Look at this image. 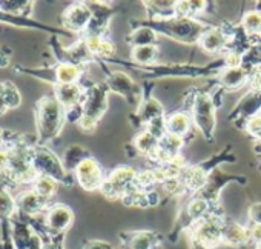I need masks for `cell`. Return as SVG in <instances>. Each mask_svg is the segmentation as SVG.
I'll use <instances>...</instances> for the list:
<instances>
[{"label": "cell", "instance_id": "5bb4252c", "mask_svg": "<svg viewBox=\"0 0 261 249\" xmlns=\"http://www.w3.org/2000/svg\"><path fill=\"white\" fill-rule=\"evenodd\" d=\"M82 97V89L77 83L71 85H57L56 86V98L63 108H74L77 106Z\"/></svg>", "mask_w": 261, "mask_h": 249}, {"label": "cell", "instance_id": "60d3db41", "mask_svg": "<svg viewBox=\"0 0 261 249\" xmlns=\"http://www.w3.org/2000/svg\"><path fill=\"white\" fill-rule=\"evenodd\" d=\"M8 111V106L5 103V97H4V83H0V115L5 114Z\"/></svg>", "mask_w": 261, "mask_h": 249}, {"label": "cell", "instance_id": "5b68a950", "mask_svg": "<svg viewBox=\"0 0 261 249\" xmlns=\"http://www.w3.org/2000/svg\"><path fill=\"white\" fill-rule=\"evenodd\" d=\"M192 237L206 249L215 247L223 243V223L218 218H201L194 226Z\"/></svg>", "mask_w": 261, "mask_h": 249}, {"label": "cell", "instance_id": "d590c367", "mask_svg": "<svg viewBox=\"0 0 261 249\" xmlns=\"http://www.w3.org/2000/svg\"><path fill=\"white\" fill-rule=\"evenodd\" d=\"M249 215H250V218H252V221L255 225H261V203L253 205L249 209Z\"/></svg>", "mask_w": 261, "mask_h": 249}, {"label": "cell", "instance_id": "ba28073f", "mask_svg": "<svg viewBox=\"0 0 261 249\" xmlns=\"http://www.w3.org/2000/svg\"><path fill=\"white\" fill-rule=\"evenodd\" d=\"M74 171H75V179L79 185L85 191H95L103 186L101 169H100V165L94 159L91 157L85 159Z\"/></svg>", "mask_w": 261, "mask_h": 249}, {"label": "cell", "instance_id": "8d00e7d4", "mask_svg": "<svg viewBox=\"0 0 261 249\" xmlns=\"http://www.w3.org/2000/svg\"><path fill=\"white\" fill-rule=\"evenodd\" d=\"M83 249H112V246L109 243H106V241L92 240V241H88Z\"/></svg>", "mask_w": 261, "mask_h": 249}, {"label": "cell", "instance_id": "9a60e30c", "mask_svg": "<svg viewBox=\"0 0 261 249\" xmlns=\"http://www.w3.org/2000/svg\"><path fill=\"white\" fill-rule=\"evenodd\" d=\"M249 232L235 223H227L223 225V243L229 246H241L249 240Z\"/></svg>", "mask_w": 261, "mask_h": 249}, {"label": "cell", "instance_id": "6da1fadb", "mask_svg": "<svg viewBox=\"0 0 261 249\" xmlns=\"http://www.w3.org/2000/svg\"><path fill=\"white\" fill-rule=\"evenodd\" d=\"M37 133L40 142L53 140L59 136L65 123V109L53 95L42 97L36 105Z\"/></svg>", "mask_w": 261, "mask_h": 249}, {"label": "cell", "instance_id": "277c9868", "mask_svg": "<svg viewBox=\"0 0 261 249\" xmlns=\"http://www.w3.org/2000/svg\"><path fill=\"white\" fill-rule=\"evenodd\" d=\"M33 166L39 172V176L49 177L56 182H66L68 174L63 162L48 148H36L33 150Z\"/></svg>", "mask_w": 261, "mask_h": 249}, {"label": "cell", "instance_id": "44dd1931", "mask_svg": "<svg viewBox=\"0 0 261 249\" xmlns=\"http://www.w3.org/2000/svg\"><path fill=\"white\" fill-rule=\"evenodd\" d=\"M226 43V37L221 31L218 30H212V31H206L201 36V46L209 51V53H215L218 49H221Z\"/></svg>", "mask_w": 261, "mask_h": 249}, {"label": "cell", "instance_id": "4dcf8cb0", "mask_svg": "<svg viewBox=\"0 0 261 249\" xmlns=\"http://www.w3.org/2000/svg\"><path fill=\"white\" fill-rule=\"evenodd\" d=\"M155 56H157V48H155L154 45L137 46V48H134V51H133V57H134L137 62L143 63V65L151 63V62L155 59Z\"/></svg>", "mask_w": 261, "mask_h": 249}, {"label": "cell", "instance_id": "f35d334b", "mask_svg": "<svg viewBox=\"0 0 261 249\" xmlns=\"http://www.w3.org/2000/svg\"><path fill=\"white\" fill-rule=\"evenodd\" d=\"M2 249H16L11 240V234L7 235V225L4 223V247Z\"/></svg>", "mask_w": 261, "mask_h": 249}, {"label": "cell", "instance_id": "7bdbcfd3", "mask_svg": "<svg viewBox=\"0 0 261 249\" xmlns=\"http://www.w3.org/2000/svg\"><path fill=\"white\" fill-rule=\"evenodd\" d=\"M255 249H261V243H256V247Z\"/></svg>", "mask_w": 261, "mask_h": 249}, {"label": "cell", "instance_id": "ac0fdd59", "mask_svg": "<svg viewBox=\"0 0 261 249\" xmlns=\"http://www.w3.org/2000/svg\"><path fill=\"white\" fill-rule=\"evenodd\" d=\"M17 212V200L8 189L0 188V221H8Z\"/></svg>", "mask_w": 261, "mask_h": 249}, {"label": "cell", "instance_id": "e575fe53", "mask_svg": "<svg viewBox=\"0 0 261 249\" xmlns=\"http://www.w3.org/2000/svg\"><path fill=\"white\" fill-rule=\"evenodd\" d=\"M11 162V154L7 150L0 148V171H8Z\"/></svg>", "mask_w": 261, "mask_h": 249}, {"label": "cell", "instance_id": "30bf717a", "mask_svg": "<svg viewBox=\"0 0 261 249\" xmlns=\"http://www.w3.org/2000/svg\"><path fill=\"white\" fill-rule=\"evenodd\" d=\"M11 240L16 249H43L42 238L23 221H14L11 225Z\"/></svg>", "mask_w": 261, "mask_h": 249}, {"label": "cell", "instance_id": "484cf974", "mask_svg": "<svg viewBox=\"0 0 261 249\" xmlns=\"http://www.w3.org/2000/svg\"><path fill=\"white\" fill-rule=\"evenodd\" d=\"M162 114H163V108H162V105H160L157 100H154V98H149V100L145 103V106L142 108V111H140L142 120H143V121H149V123H151L152 120H155V118H160Z\"/></svg>", "mask_w": 261, "mask_h": 249}, {"label": "cell", "instance_id": "836d02e7", "mask_svg": "<svg viewBox=\"0 0 261 249\" xmlns=\"http://www.w3.org/2000/svg\"><path fill=\"white\" fill-rule=\"evenodd\" d=\"M247 130L250 134H253L255 137L261 139V114L253 115L249 121H247Z\"/></svg>", "mask_w": 261, "mask_h": 249}, {"label": "cell", "instance_id": "e0dca14e", "mask_svg": "<svg viewBox=\"0 0 261 249\" xmlns=\"http://www.w3.org/2000/svg\"><path fill=\"white\" fill-rule=\"evenodd\" d=\"M82 69L74 63H60L54 69V80L57 85H71L79 80Z\"/></svg>", "mask_w": 261, "mask_h": 249}, {"label": "cell", "instance_id": "d6986e66", "mask_svg": "<svg viewBox=\"0 0 261 249\" xmlns=\"http://www.w3.org/2000/svg\"><path fill=\"white\" fill-rule=\"evenodd\" d=\"M261 108V91H252L249 95H246L238 108H237V114H240L241 117L246 115H256V112Z\"/></svg>", "mask_w": 261, "mask_h": 249}, {"label": "cell", "instance_id": "d6a6232c", "mask_svg": "<svg viewBox=\"0 0 261 249\" xmlns=\"http://www.w3.org/2000/svg\"><path fill=\"white\" fill-rule=\"evenodd\" d=\"M244 30L250 34L261 33V13L258 11H249L243 19Z\"/></svg>", "mask_w": 261, "mask_h": 249}, {"label": "cell", "instance_id": "8992f818", "mask_svg": "<svg viewBox=\"0 0 261 249\" xmlns=\"http://www.w3.org/2000/svg\"><path fill=\"white\" fill-rule=\"evenodd\" d=\"M194 118L197 127L200 128L201 134L206 139L212 137L214 128H215V114H214V105L209 95L198 94L194 102Z\"/></svg>", "mask_w": 261, "mask_h": 249}, {"label": "cell", "instance_id": "7402d4cb", "mask_svg": "<svg viewBox=\"0 0 261 249\" xmlns=\"http://www.w3.org/2000/svg\"><path fill=\"white\" fill-rule=\"evenodd\" d=\"M247 71L243 68H226L221 74V83L227 88H238L244 83Z\"/></svg>", "mask_w": 261, "mask_h": 249}, {"label": "cell", "instance_id": "4fadbf2b", "mask_svg": "<svg viewBox=\"0 0 261 249\" xmlns=\"http://www.w3.org/2000/svg\"><path fill=\"white\" fill-rule=\"evenodd\" d=\"M46 202L48 200L36 191H27L17 198V212L23 215H36L45 208Z\"/></svg>", "mask_w": 261, "mask_h": 249}, {"label": "cell", "instance_id": "2e32d148", "mask_svg": "<svg viewBox=\"0 0 261 249\" xmlns=\"http://www.w3.org/2000/svg\"><path fill=\"white\" fill-rule=\"evenodd\" d=\"M180 146H181L180 137L168 134V136L160 139V143H159V146L155 150V154L160 156V159L163 162H169V160H172L175 157V154L178 153Z\"/></svg>", "mask_w": 261, "mask_h": 249}, {"label": "cell", "instance_id": "1f68e13d", "mask_svg": "<svg viewBox=\"0 0 261 249\" xmlns=\"http://www.w3.org/2000/svg\"><path fill=\"white\" fill-rule=\"evenodd\" d=\"M206 211H207V200H204L203 197L194 198L189 203V206H188V215L192 220H201V218H204L203 215L206 214Z\"/></svg>", "mask_w": 261, "mask_h": 249}, {"label": "cell", "instance_id": "7a4b0ae2", "mask_svg": "<svg viewBox=\"0 0 261 249\" xmlns=\"http://www.w3.org/2000/svg\"><path fill=\"white\" fill-rule=\"evenodd\" d=\"M106 95H108V88L105 85H95L88 91L85 103L82 106L83 114L82 118L79 120L80 128H83L85 131H92L95 128L98 118L103 115L108 105Z\"/></svg>", "mask_w": 261, "mask_h": 249}, {"label": "cell", "instance_id": "7c38bea8", "mask_svg": "<svg viewBox=\"0 0 261 249\" xmlns=\"http://www.w3.org/2000/svg\"><path fill=\"white\" fill-rule=\"evenodd\" d=\"M108 85H109V88L112 91L124 95L129 102L139 100V88H137V85L123 72L111 74V77L108 80Z\"/></svg>", "mask_w": 261, "mask_h": 249}, {"label": "cell", "instance_id": "3957f363", "mask_svg": "<svg viewBox=\"0 0 261 249\" xmlns=\"http://www.w3.org/2000/svg\"><path fill=\"white\" fill-rule=\"evenodd\" d=\"M155 28L160 30L163 34L174 37L181 42L192 43L198 40L203 34V28L200 23L188 19V17H180V19H162V22L155 23Z\"/></svg>", "mask_w": 261, "mask_h": 249}, {"label": "cell", "instance_id": "8fae6325", "mask_svg": "<svg viewBox=\"0 0 261 249\" xmlns=\"http://www.w3.org/2000/svg\"><path fill=\"white\" fill-rule=\"evenodd\" d=\"M74 220V214H72V209L68 208L66 205H54L48 212H46V218H45V225L46 228L54 232V234H60V232H65L71 223Z\"/></svg>", "mask_w": 261, "mask_h": 249}, {"label": "cell", "instance_id": "b9f144b4", "mask_svg": "<svg viewBox=\"0 0 261 249\" xmlns=\"http://www.w3.org/2000/svg\"><path fill=\"white\" fill-rule=\"evenodd\" d=\"M2 140H4V130L0 128V145H2Z\"/></svg>", "mask_w": 261, "mask_h": 249}, {"label": "cell", "instance_id": "ffe728a7", "mask_svg": "<svg viewBox=\"0 0 261 249\" xmlns=\"http://www.w3.org/2000/svg\"><path fill=\"white\" fill-rule=\"evenodd\" d=\"M88 157H89V154H88L86 150H83L79 145H72L63 154V166L66 169H75Z\"/></svg>", "mask_w": 261, "mask_h": 249}, {"label": "cell", "instance_id": "603a6c76", "mask_svg": "<svg viewBox=\"0 0 261 249\" xmlns=\"http://www.w3.org/2000/svg\"><path fill=\"white\" fill-rule=\"evenodd\" d=\"M155 244H157V235L154 232H148V231L134 234L129 240L130 249H154Z\"/></svg>", "mask_w": 261, "mask_h": 249}, {"label": "cell", "instance_id": "cb8c5ba5", "mask_svg": "<svg viewBox=\"0 0 261 249\" xmlns=\"http://www.w3.org/2000/svg\"><path fill=\"white\" fill-rule=\"evenodd\" d=\"M166 128H168L171 136H175V137L183 136L188 131V128H189V118H188V115L181 114V112L171 115L168 123H166Z\"/></svg>", "mask_w": 261, "mask_h": 249}, {"label": "cell", "instance_id": "d4e9b609", "mask_svg": "<svg viewBox=\"0 0 261 249\" xmlns=\"http://www.w3.org/2000/svg\"><path fill=\"white\" fill-rule=\"evenodd\" d=\"M34 191L42 195L43 198L49 200L56 191H57V182L49 179V177H45V176H39V179L34 182Z\"/></svg>", "mask_w": 261, "mask_h": 249}, {"label": "cell", "instance_id": "4316f807", "mask_svg": "<svg viewBox=\"0 0 261 249\" xmlns=\"http://www.w3.org/2000/svg\"><path fill=\"white\" fill-rule=\"evenodd\" d=\"M33 2H0V11L17 16H27L33 10Z\"/></svg>", "mask_w": 261, "mask_h": 249}, {"label": "cell", "instance_id": "83f0119b", "mask_svg": "<svg viewBox=\"0 0 261 249\" xmlns=\"http://www.w3.org/2000/svg\"><path fill=\"white\" fill-rule=\"evenodd\" d=\"M155 40V34L152 28H142L139 31H134L133 36H130V42L133 45L137 46H146V45H152Z\"/></svg>", "mask_w": 261, "mask_h": 249}, {"label": "cell", "instance_id": "52a82bcc", "mask_svg": "<svg viewBox=\"0 0 261 249\" xmlns=\"http://www.w3.org/2000/svg\"><path fill=\"white\" fill-rule=\"evenodd\" d=\"M134 182H137V172L133 168H118L109 176L108 180L103 182L101 192L109 198H117L118 195L124 194V191H127V188Z\"/></svg>", "mask_w": 261, "mask_h": 249}, {"label": "cell", "instance_id": "ab89813d", "mask_svg": "<svg viewBox=\"0 0 261 249\" xmlns=\"http://www.w3.org/2000/svg\"><path fill=\"white\" fill-rule=\"evenodd\" d=\"M250 237H252L256 243H261V225H255V226L250 229Z\"/></svg>", "mask_w": 261, "mask_h": 249}, {"label": "cell", "instance_id": "f546056e", "mask_svg": "<svg viewBox=\"0 0 261 249\" xmlns=\"http://www.w3.org/2000/svg\"><path fill=\"white\" fill-rule=\"evenodd\" d=\"M136 145H137L140 153H155V150L159 146L157 137L151 131H145L143 134H140Z\"/></svg>", "mask_w": 261, "mask_h": 249}, {"label": "cell", "instance_id": "f1b7e54d", "mask_svg": "<svg viewBox=\"0 0 261 249\" xmlns=\"http://www.w3.org/2000/svg\"><path fill=\"white\" fill-rule=\"evenodd\" d=\"M2 83H4V97H5V103H7L8 109L17 108L22 102L19 89L11 82H2Z\"/></svg>", "mask_w": 261, "mask_h": 249}, {"label": "cell", "instance_id": "74e56055", "mask_svg": "<svg viewBox=\"0 0 261 249\" xmlns=\"http://www.w3.org/2000/svg\"><path fill=\"white\" fill-rule=\"evenodd\" d=\"M10 65V51L5 48H0V68H5Z\"/></svg>", "mask_w": 261, "mask_h": 249}, {"label": "cell", "instance_id": "9c48e42d", "mask_svg": "<svg viewBox=\"0 0 261 249\" xmlns=\"http://www.w3.org/2000/svg\"><path fill=\"white\" fill-rule=\"evenodd\" d=\"M63 25L72 33H80L86 30L92 20V11L85 4H74L63 13Z\"/></svg>", "mask_w": 261, "mask_h": 249}]
</instances>
